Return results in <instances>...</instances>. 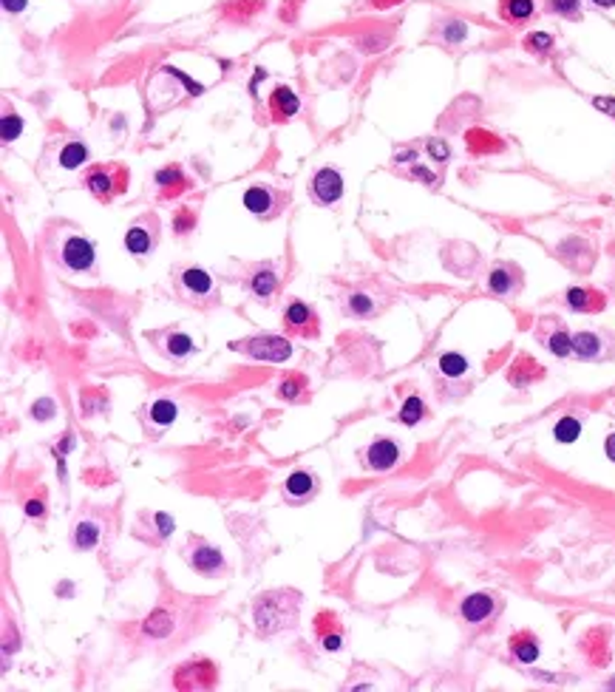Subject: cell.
<instances>
[{
  "label": "cell",
  "instance_id": "obj_1",
  "mask_svg": "<svg viewBox=\"0 0 615 692\" xmlns=\"http://www.w3.org/2000/svg\"><path fill=\"white\" fill-rule=\"evenodd\" d=\"M284 613H295V604L286 607V593H269V596H261L255 601V624L261 633H278L284 630L286 624H292L295 619L284 616Z\"/></svg>",
  "mask_w": 615,
  "mask_h": 692
},
{
  "label": "cell",
  "instance_id": "obj_2",
  "mask_svg": "<svg viewBox=\"0 0 615 692\" xmlns=\"http://www.w3.org/2000/svg\"><path fill=\"white\" fill-rule=\"evenodd\" d=\"M86 185L94 196H100L103 202L114 199L117 193L128 190V171L123 165H100V168H91L86 173Z\"/></svg>",
  "mask_w": 615,
  "mask_h": 692
},
{
  "label": "cell",
  "instance_id": "obj_3",
  "mask_svg": "<svg viewBox=\"0 0 615 692\" xmlns=\"http://www.w3.org/2000/svg\"><path fill=\"white\" fill-rule=\"evenodd\" d=\"M230 349L244 352L255 360H269V363H284L292 355V344L289 338L281 335H255V338H244L242 344H233Z\"/></svg>",
  "mask_w": 615,
  "mask_h": 692
},
{
  "label": "cell",
  "instance_id": "obj_4",
  "mask_svg": "<svg viewBox=\"0 0 615 692\" xmlns=\"http://www.w3.org/2000/svg\"><path fill=\"white\" fill-rule=\"evenodd\" d=\"M286 202H289V193H281L269 185H252L244 193V208L261 219H275Z\"/></svg>",
  "mask_w": 615,
  "mask_h": 692
},
{
  "label": "cell",
  "instance_id": "obj_5",
  "mask_svg": "<svg viewBox=\"0 0 615 692\" xmlns=\"http://www.w3.org/2000/svg\"><path fill=\"white\" fill-rule=\"evenodd\" d=\"M284 330L286 335H298V338H318L321 335V321H318V312L312 307H306L304 301H292L284 312Z\"/></svg>",
  "mask_w": 615,
  "mask_h": 692
},
{
  "label": "cell",
  "instance_id": "obj_6",
  "mask_svg": "<svg viewBox=\"0 0 615 692\" xmlns=\"http://www.w3.org/2000/svg\"><path fill=\"white\" fill-rule=\"evenodd\" d=\"M179 284H182L185 295H187L190 301H196L199 307H210V304L219 301V298L213 295V278H210V273H205L202 267H185L182 275H179Z\"/></svg>",
  "mask_w": 615,
  "mask_h": 692
},
{
  "label": "cell",
  "instance_id": "obj_7",
  "mask_svg": "<svg viewBox=\"0 0 615 692\" xmlns=\"http://www.w3.org/2000/svg\"><path fill=\"white\" fill-rule=\"evenodd\" d=\"M63 264L71 270V273H86V270H94V244L83 235H71L66 244H63V253H60Z\"/></svg>",
  "mask_w": 615,
  "mask_h": 692
},
{
  "label": "cell",
  "instance_id": "obj_8",
  "mask_svg": "<svg viewBox=\"0 0 615 692\" xmlns=\"http://www.w3.org/2000/svg\"><path fill=\"white\" fill-rule=\"evenodd\" d=\"M312 196L326 208L338 205L343 196V176L335 168H321L312 179Z\"/></svg>",
  "mask_w": 615,
  "mask_h": 692
},
{
  "label": "cell",
  "instance_id": "obj_9",
  "mask_svg": "<svg viewBox=\"0 0 615 692\" xmlns=\"http://www.w3.org/2000/svg\"><path fill=\"white\" fill-rule=\"evenodd\" d=\"M216 667L207 661V658H199V661H190L185 664L179 673H176V687L179 690H193V687H213L216 684Z\"/></svg>",
  "mask_w": 615,
  "mask_h": 692
},
{
  "label": "cell",
  "instance_id": "obj_10",
  "mask_svg": "<svg viewBox=\"0 0 615 692\" xmlns=\"http://www.w3.org/2000/svg\"><path fill=\"white\" fill-rule=\"evenodd\" d=\"M187 562L193 571H199L205 576H216L224 571V556L219 554V548H213L207 542H193V548L187 551Z\"/></svg>",
  "mask_w": 615,
  "mask_h": 692
},
{
  "label": "cell",
  "instance_id": "obj_11",
  "mask_svg": "<svg viewBox=\"0 0 615 692\" xmlns=\"http://www.w3.org/2000/svg\"><path fill=\"white\" fill-rule=\"evenodd\" d=\"M150 222H153V216H145V219H139L130 230L125 233V247H128L133 255H145V253H150V250L156 247V241H159V222L148 230Z\"/></svg>",
  "mask_w": 615,
  "mask_h": 692
},
{
  "label": "cell",
  "instance_id": "obj_12",
  "mask_svg": "<svg viewBox=\"0 0 615 692\" xmlns=\"http://www.w3.org/2000/svg\"><path fill=\"white\" fill-rule=\"evenodd\" d=\"M156 185H159V199H179L185 190H190V179L182 173L179 165H167L156 173Z\"/></svg>",
  "mask_w": 615,
  "mask_h": 692
},
{
  "label": "cell",
  "instance_id": "obj_13",
  "mask_svg": "<svg viewBox=\"0 0 615 692\" xmlns=\"http://www.w3.org/2000/svg\"><path fill=\"white\" fill-rule=\"evenodd\" d=\"M400 460V446L394 440H374L366 452V462L374 471H388Z\"/></svg>",
  "mask_w": 615,
  "mask_h": 692
},
{
  "label": "cell",
  "instance_id": "obj_14",
  "mask_svg": "<svg viewBox=\"0 0 615 692\" xmlns=\"http://www.w3.org/2000/svg\"><path fill=\"white\" fill-rule=\"evenodd\" d=\"M318 491V479L312 471H292L284 482V494L292 499V502H304L306 497H312Z\"/></svg>",
  "mask_w": 615,
  "mask_h": 692
},
{
  "label": "cell",
  "instance_id": "obj_15",
  "mask_svg": "<svg viewBox=\"0 0 615 692\" xmlns=\"http://www.w3.org/2000/svg\"><path fill=\"white\" fill-rule=\"evenodd\" d=\"M298 108H301V103H298V97H295L292 88L278 86V88L269 94V114H272L275 122H284V119L295 116L298 114Z\"/></svg>",
  "mask_w": 615,
  "mask_h": 692
},
{
  "label": "cell",
  "instance_id": "obj_16",
  "mask_svg": "<svg viewBox=\"0 0 615 692\" xmlns=\"http://www.w3.org/2000/svg\"><path fill=\"white\" fill-rule=\"evenodd\" d=\"M315 630H318V636H321V641H324L326 650H341V644H343V630H341L335 613L324 610V613L315 619Z\"/></svg>",
  "mask_w": 615,
  "mask_h": 692
},
{
  "label": "cell",
  "instance_id": "obj_17",
  "mask_svg": "<svg viewBox=\"0 0 615 692\" xmlns=\"http://www.w3.org/2000/svg\"><path fill=\"white\" fill-rule=\"evenodd\" d=\"M519 284H522L519 270L510 267V264H499V267H493L491 275H488V287H491V292H496V295H510Z\"/></svg>",
  "mask_w": 615,
  "mask_h": 692
},
{
  "label": "cell",
  "instance_id": "obj_18",
  "mask_svg": "<svg viewBox=\"0 0 615 692\" xmlns=\"http://www.w3.org/2000/svg\"><path fill=\"white\" fill-rule=\"evenodd\" d=\"M156 338H162V341H159L162 352H165L167 357H176V360L193 355V349H196L193 338L185 335V332H173V330H167V332H156Z\"/></svg>",
  "mask_w": 615,
  "mask_h": 692
},
{
  "label": "cell",
  "instance_id": "obj_19",
  "mask_svg": "<svg viewBox=\"0 0 615 692\" xmlns=\"http://www.w3.org/2000/svg\"><path fill=\"white\" fill-rule=\"evenodd\" d=\"M460 613H462L465 621L480 624V621H485V619L493 613V599L488 596V593H474V596H468V599L462 601Z\"/></svg>",
  "mask_w": 615,
  "mask_h": 692
},
{
  "label": "cell",
  "instance_id": "obj_20",
  "mask_svg": "<svg viewBox=\"0 0 615 692\" xmlns=\"http://www.w3.org/2000/svg\"><path fill=\"white\" fill-rule=\"evenodd\" d=\"M278 290V275L272 273V267H258L249 278V292L258 298V301H269Z\"/></svg>",
  "mask_w": 615,
  "mask_h": 692
},
{
  "label": "cell",
  "instance_id": "obj_21",
  "mask_svg": "<svg viewBox=\"0 0 615 692\" xmlns=\"http://www.w3.org/2000/svg\"><path fill=\"white\" fill-rule=\"evenodd\" d=\"M567 304H570V310H576V312H596V310L604 307V295H599V292H593V290L573 287V290H567Z\"/></svg>",
  "mask_w": 615,
  "mask_h": 692
},
{
  "label": "cell",
  "instance_id": "obj_22",
  "mask_svg": "<svg viewBox=\"0 0 615 692\" xmlns=\"http://www.w3.org/2000/svg\"><path fill=\"white\" fill-rule=\"evenodd\" d=\"M601 349H604V344H601V338L596 332H579V335H573V355L582 357V360L601 357Z\"/></svg>",
  "mask_w": 615,
  "mask_h": 692
},
{
  "label": "cell",
  "instance_id": "obj_23",
  "mask_svg": "<svg viewBox=\"0 0 615 692\" xmlns=\"http://www.w3.org/2000/svg\"><path fill=\"white\" fill-rule=\"evenodd\" d=\"M542 375H544V369H539V366H536L530 357H524V355H522V357L510 366V372H507V377H510L513 386H527L530 380H536V377H542Z\"/></svg>",
  "mask_w": 615,
  "mask_h": 692
},
{
  "label": "cell",
  "instance_id": "obj_24",
  "mask_svg": "<svg viewBox=\"0 0 615 692\" xmlns=\"http://www.w3.org/2000/svg\"><path fill=\"white\" fill-rule=\"evenodd\" d=\"M510 653H513L522 664H533V661L539 658V644H536V638H533L530 633H516V636L510 638Z\"/></svg>",
  "mask_w": 615,
  "mask_h": 692
},
{
  "label": "cell",
  "instance_id": "obj_25",
  "mask_svg": "<svg viewBox=\"0 0 615 692\" xmlns=\"http://www.w3.org/2000/svg\"><path fill=\"white\" fill-rule=\"evenodd\" d=\"M148 417H150L153 426L165 429V426H170V423L179 417V406H176L173 400H156V403L148 406Z\"/></svg>",
  "mask_w": 615,
  "mask_h": 692
},
{
  "label": "cell",
  "instance_id": "obj_26",
  "mask_svg": "<svg viewBox=\"0 0 615 692\" xmlns=\"http://www.w3.org/2000/svg\"><path fill=\"white\" fill-rule=\"evenodd\" d=\"M542 338H544V346H547L556 357H567V355H573V338L567 335L564 327H553V330L544 332Z\"/></svg>",
  "mask_w": 615,
  "mask_h": 692
},
{
  "label": "cell",
  "instance_id": "obj_27",
  "mask_svg": "<svg viewBox=\"0 0 615 692\" xmlns=\"http://www.w3.org/2000/svg\"><path fill=\"white\" fill-rule=\"evenodd\" d=\"M465 142H468V151H474V153H496V151L505 148L488 131H468Z\"/></svg>",
  "mask_w": 615,
  "mask_h": 692
},
{
  "label": "cell",
  "instance_id": "obj_28",
  "mask_svg": "<svg viewBox=\"0 0 615 692\" xmlns=\"http://www.w3.org/2000/svg\"><path fill=\"white\" fill-rule=\"evenodd\" d=\"M97 539H100V528L94 525V522H77V528H74V548L77 551H91L94 545H97Z\"/></svg>",
  "mask_w": 615,
  "mask_h": 692
},
{
  "label": "cell",
  "instance_id": "obj_29",
  "mask_svg": "<svg viewBox=\"0 0 615 692\" xmlns=\"http://www.w3.org/2000/svg\"><path fill=\"white\" fill-rule=\"evenodd\" d=\"M346 315L352 318H371L374 315V301L366 292H352L346 295Z\"/></svg>",
  "mask_w": 615,
  "mask_h": 692
},
{
  "label": "cell",
  "instance_id": "obj_30",
  "mask_svg": "<svg viewBox=\"0 0 615 692\" xmlns=\"http://www.w3.org/2000/svg\"><path fill=\"white\" fill-rule=\"evenodd\" d=\"M86 159H88V148H86L83 142H68V145L60 151V165L68 168V171L80 168Z\"/></svg>",
  "mask_w": 615,
  "mask_h": 692
},
{
  "label": "cell",
  "instance_id": "obj_31",
  "mask_svg": "<svg viewBox=\"0 0 615 692\" xmlns=\"http://www.w3.org/2000/svg\"><path fill=\"white\" fill-rule=\"evenodd\" d=\"M142 630L150 633V636H156V638H165V636L173 630V619H170L167 610H156V613H150V619L145 621Z\"/></svg>",
  "mask_w": 615,
  "mask_h": 692
},
{
  "label": "cell",
  "instance_id": "obj_32",
  "mask_svg": "<svg viewBox=\"0 0 615 692\" xmlns=\"http://www.w3.org/2000/svg\"><path fill=\"white\" fill-rule=\"evenodd\" d=\"M306 377L304 375H298V372H292V375H286L284 380H281V389H278V395L281 397H286V400H298L304 392H306Z\"/></svg>",
  "mask_w": 615,
  "mask_h": 692
},
{
  "label": "cell",
  "instance_id": "obj_33",
  "mask_svg": "<svg viewBox=\"0 0 615 692\" xmlns=\"http://www.w3.org/2000/svg\"><path fill=\"white\" fill-rule=\"evenodd\" d=\"M440 372L448 375V377H460V375L468 372V360L462 355H457V352H445L440 357Z\"/></svg>",
  "mask_w": 615,
  "mask_h": 692
},
{
  "label": "cell",
  "instance_id": "obj_34",
  "mask_svg": "<svg viewBox=\"0 0 615 692\" xmlns=\"http://www.w3.org/2000/svg\"><path fill=\"white\" fill-rule=\"evenodd\" d=\"M553 434H556L559 443H576L579 434H582V423H579L576 417H562V420L556 423Z\"/></svg>",
  "mask_w": 615,
  "mask_h": 692
},
{
  "label": "cell",
  "instance_id": "obj_35",
  "mask_svg": "<svg viewBox=\"0 0 615 692\" xmlns=\"http://www.w3.org/2000/svg\"><path fill=\"white\" fill-rule=\"evenodd\" d=\"M423 414H425V406H423V400H420L417 395H411V397L403 403V409H400V420H403L405 426H417V423L423 420Z\"/></svg>",
  "mask_w": 615,
  "mask_h": 692
},
{
  "label": "cell",
  "instance_id": "obj_36",
  "mask_svg": "<svg viewBox=\"0 0 615 692\" xmlns=\"http://www.w3.org/2000/svg\"><path fill=\"white\" fill-rule=\"evenodd\" d=\"M533 14V0H505V17L524 20Z\"/></svg>",
  "mask_w": 615,
  "mask_h": 692
},
{
  "label": "cell",
  "instance_id": "obj_37",
  "mask_svg": "<svg viewBox=\"0 0 615 692\" xmlns=\"http://www.w3.org/2000/svg\"><path fill=\"white\" fill-rule=\"evenodd\" d=\"M173 228H176V233H185L193 230L196 228V210H190V208H179L176 210V216H173Z\"/></svg>",
  "mask_w": 615,
  "mask_h": 692
},
{
  "label": "cell",
  "instance_id": "obj_38",
  "mask_svg": "<svg viewBox=\"0 0 615 692\" xmlns=\"http://www.w3.org/2000/svg\"><path fill=\"white\" fill-rule=\"evenodd\" d=\"M0 131H3V139H6V142H11V139H17V136H20V131H23V119H20L17 114H3Z\"/></svg>",
  "mask_w": 615,
  "mask_h": 692
},
{
  "label": "cell",
  "instance_id": "obj_39",
  "mask_svg": "<svg viewBox=\"0 0 615 692\" xmlns=\"http://www.w3.org/2000/svg\"><path fill=\"white\" fill-rule=\"evenodd\" d=\"M524 46L533 49V51H547V49L553 46V37H550V34H530V37L524 40Z\"/></svg>",
  "mask_w": 615,
  "mask_h": 692
},
{
  "label": "cell",
  "instance_id": "obj_40",
  "mask_svg": "<svg viewBox=\"0 0 615 692\" xmlns=\"http://www.w3.org/2000/svg\"><path fill=\"white\" fill-rule=\"evenodd\" d=\"M428 153H431L437 162H445V159L451 156V151H448V145H445L443 139H431V142H428Z\"/></svg>",
  "mask_w": 615,
  "mask_h": 692
},
{
  "label": "cell",
  "instance_id": "obj_41",
  "mask_svg": "<svg viewBox=\"0 0 615 692\" xmlns=\"http://www.w3.org/2000/svg\"><path fill=\"white\" fill-rule=\"evenodd\" d=\"M550 9L559 14H573L579 9V0H550Z\"/></svg>",
  "mask_w": 615,
  "mask_h": 692
},
{
  "label": "cell",
  "instance_id": "obj_42",
  "mask_svg": "<svg viewBox=\"0 0 615 692\" xmlns=\"http://www.w3.org/2000/svg\"><path fill=\"white\" fill-rule=\"evenodd\" d=\"M465 37V26L462 23H457V26H451L448 31H445V40H451V43H457V40H462Z\"/></svg>",
  "mask_w": 615,
  "mask_h": 692
},
{
  "label": "cell",
  "instance_id": "obj_43",
  "mask_svg": "<svg viewBox=\"0 0 615 692\" xmlns=\"http://www.w3.org/2000/svg\"><path fill=\"white\" fill-rule=\"evenodd\" d=\"M34 417H51V400H40L37 406H34Z\"/></svg>",
  "mask_w": 615,
  "mask_h": 692
},
{
  "label": "cell",
  "instance_id": "obj_44",
  "mask_svg": "<svg viewBox=\"0 0 615 692\" xmlns=\"http://www.w3.org/2000/svg\"><path fill=\"white\" fill-rule=\"evenodd\" d=\"M3 9L6 11H23L26 9V0H3Z\"/></svg>",
  "mask_w": 615,
  "mask_h": 692
},
{
  "label": "cell",
  "instance_id": "obj_45",
  "mask_svg": "<svg viewBox=\"0 0 615 692\" xmlns=\"http://www.w3.org/2000/svg\"><path fill=\"white\" fill-rule=\"evenodd\" d=\"M26 514L29 517H43V502H29L26 505Z\"/></svg>",
  "mask_w": 615,
  "mask_h": 692
},
{
  "label": "cell",
  "instance_id": "obj_46",
  "mask_svg": "<svg viewBox=\"0 0 615 692\" xmlns=\"http://www.w3.org/2000/svg\"><path fill=\"white\" fill-rule=\"evenodd\" d=\"M414 176H417V179H425L428 185L434 182V173H431V171H425V168H414Z\"/></svg>",
  "mask_w": 615,
  "mask_h": 692
},
{
  "label": "cell",
  "instance_id": "obj_47",
  "mask_svg": "<svg viewBox=\"0 0 615 692\" xmlns=\"http://www.w3.org/2000/svg\"><path fill=\"white\" fill-rule=\"evenodd\" d=\"M604 449H607V457L615 462V434H610L607 437V443H604Z\"/></svg>",
  "mask_w": 615,
  "mask_h": 692
},
{
  "label": "cell",
  "instance_id": "obj_48",
  "mask_svg": "<svg viewBox=\"0 0 615 692\" xmlns=\"http://www.w3.org/2000/svg\"><path fill=\"white\" fill-rule=\"evenodd\" d=\"M414 159V151H405V153H397V162H408Z\"/></svg>",
  "mask_w": 615,
  "mask_h": 692
},
{
  "label": "cell",
  "instance_id": "obj_49",
  "mask_svg": "<svg viewBox=\"0 0 615 692\" xmlns=\"http://www.w3.org/2000/svg\"><path fill=\"white\" fill-rule=\"evenodd\" d=\"M371 3H374V6H380V9H383V6H391V3H397V0H371Z\"/></svg>",
  "mask_w": 615,
  "mask_h": 692
},
{
  "label": "cell",
  "instance_id": "obj_50",
  "mask_svg": "<svg viewBox=\"0 0 615 692\" xmlns=\"http://www.w3.org/2000/svg\"><path fill=\"white\" fill-rule=\"evenodd\" d=\"M596 6H615V0H593Z\"/></svg>",
  "mask_w": 615,
  "mask_h": 692
}]
</instances>
